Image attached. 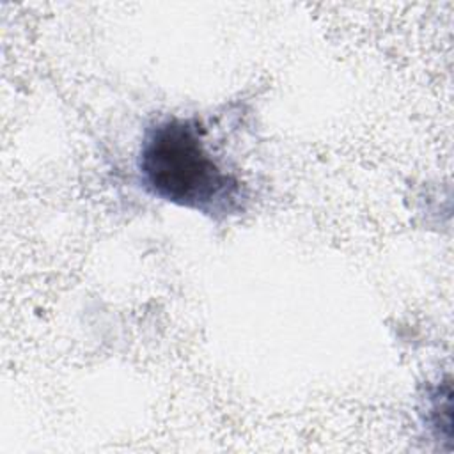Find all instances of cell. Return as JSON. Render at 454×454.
<instances>
[{"mask_svg": "<svg viewBox=\"0 0 454 454\" xmlns=\"http://www.w3.org/2000/svg\"><path fill=\"white\" fill-rule=\"evenodd\" d=\"M137 170L151 195L211 218L234 215L247 200L245 186L207 149L195 119L167 117L145 128Z\"/></svg>", "mask_w": 454, "mask_h": 454, "instance_id": "6da1fadb", "label": "cell"}]
</instances>
